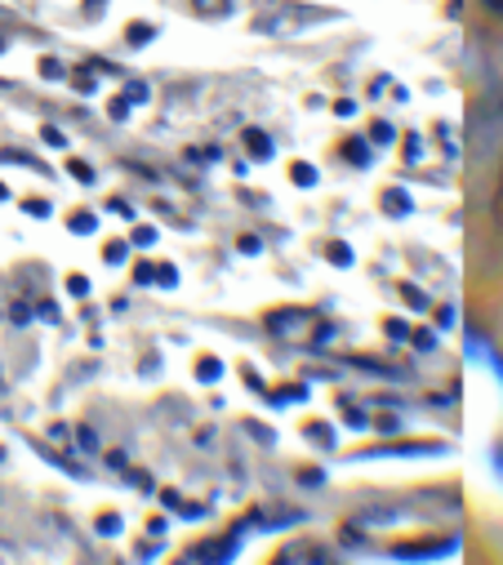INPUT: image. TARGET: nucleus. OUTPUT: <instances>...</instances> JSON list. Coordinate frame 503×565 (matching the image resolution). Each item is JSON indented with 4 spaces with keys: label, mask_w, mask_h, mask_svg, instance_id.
<instances>
[{
    "label": "nucleus",
    "mask_w": 503,
    "mask_h": 565,
    "mask_svg": "<svg viewBox=\"0 0 503 565\" xmlns=\"http://www.w3.org/2000/svg\"><path fill=\"white\" fill-rule=\"evenodd\" d=\"M490 6H494V10H503V0H490Z\"/></svg>",
    "instance_id": "obj_1"
},
{
    "label": "nucleus",
    "mask_w": 503,
    "mask_h": 565,
    "mask_svg": "<svg viewBox=\"0 0 503 565\" xmlns=\"http://www.w3.org/2000/svg\"><path fill=\"white\" fill-rule=\"evenodd\" d=\"M0 201H6V188H0Z\"/></svg>",
    "instance_id": "obj_2"
}]
</instances>
